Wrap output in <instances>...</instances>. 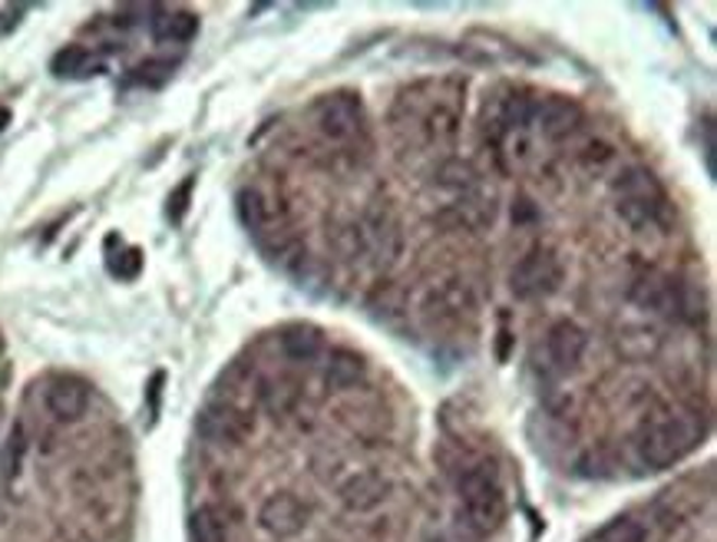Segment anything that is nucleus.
I'll use <instances>...</instances> for the list:
<instances>
[{"label": "nucleus", "instance_id": "f257e3e1", "mask_svg": "<svg viewBox=\"0 0 717 542\" xmlns=\"http://www.w3.org/2000/svg\"><path fill=\"white\" fill-rule=\"evenodd\" d=\"M460 532L470 539H486L506 519V496L499 486V473L489 460H479L460 473Z\"/></svg>", "mask_w": 717, "mask_h": 542}, {"label": "nucleus", "instance_id": "f03ea898", "mask_svg": "<svg viewBox=\"0 0 717 542\" xmlns=\"http://www.w3.org/2000/svg\"><path fill=\"white\" fill-rule=\"evenodd\" d=\"M701 433L704 430H701V423L691 414L658 410L639 430V454H642V460L648 467L668 470V467L681 464L691 454V449L701 443Z\"/></svg>", "mask_w": 717, "mask_h": 542}, {"label": "nucleus", "instance_id": "7ed1b4c3", "mask_svg": "<svg viewBox=\"0 0 717 542\" xmlns=\"http://www.w3.org/2000/svg\"><path fill=\"white\" fill-rule=\"evenodd\" d=\"M559 282H562V264H559L556 251L546 248V245L530 248V251L517 261V268H512V275H509L512 295L523 298V301L552 295V292L559 288Z\"/></svg>", "mask_w": 717, "mask_h": 542}, {"label": "nucleus", "instance_id": "20e7f679", "mask_svg": "<svg viewBox=\"0 0 717 542\" xmlns=\"http://www.w3.org/2000/svg\"><path fill=\"white\" fill-rule=\"evenodd\" d=\"M357 235L367 255H374V261L380 264H393L400 248H403V235H400V222L387 206H370L364 212V219L357 222Z\"/></svg>", "mask_w": 717, "mask_h": 542}, {"label": "nucleus", "instance_id": "39448f33", "mask_svg": "<svg viewBox=\"0 0 717 542\" xmlns=\"http://www.w3.org/2000/svg\"><path fill=\"white\" fill-rule=\"evenodd\" d=\"M318 130L335 146H351L364 133V110L354 94H335L318 107Z\"/></svg>", "mask_w": 717, "mask_h": 542}, {"label": "nucleus", "instance_id": "423d86ee", "mask_svg": "<svg viewBox=\"0 0 717 542\" xmlns=\"http://www.w3.org/2000/svg\"><path fill=\"white\" fill-rule=\"evenodd\" d=\"M252 430H255V420L248 417V410H242L232 401H216L198 414V433L222 446H235L248 440Z\"/></svg>", "mask_w": 717, "mask_h": 542}, {"label": "nucleus", "instance_id": "0eeeda50", "mask_svg": "<svg viewBox=\"0 0 717 542\" xmlns=\"http://www.w3.org/2000/svg\"><path fill=\"white\" fill-rule=\"evenodd\" d=\"M307 519H312V506L301 503L294 493H275V496H268V500L262 503V509H258L262 529L271 532V535H278V539L297 535V532L307 526Z\"/></svg>", "mask_w": 717, "mask_h": 542}, {"label": "nucleus", "instance_id": "6e6552de", "mask_svg": "<svg viewBox=\"0 0 717 542\" xmlns=\"http://www.w3.org/2000/svg\"><path fill=\"white\" fill-rule=\"evenodd\" d=\"M473 308H476V295H473V288L463 279H443L440 285H434L424 295V315L430 321H440V324L460 321Z\"/></svg>", "mask_w": 717, "mask_h": 542}, {"label": "nucleus", "instance_id": "1a4fd4ad", "mask_svg": "<svg viewBox=\"0 0 717 542\" xmlns=\"http://www.w3.org/2000/svg\"><path fill=\"white\" fill-rule=\"evenodd\" d=\"M585 113L575 100L569 97H546V100H536V110H533V126L546 136V139H566L572 136L579 126H582Z\"/></svg>", "mask_w": 717, "mask_h": 542}, {"label": "nucleus", "instance_id": "9d476101", "mask_svg": "<svg viewBox=\"0 0 717 542\" xmlns=\"http://www.w3.org/2000/svg\"><path fill=\"white\" fill-rule=\"evenodd\" d=\"M44 401H47V410H50L53 420L73 423V420H80V417L86 414V407H89V387H86L80 378H57V381L47 387Z\"/></svg>", "mask_w": 717, "mask_h": 542}, {"label": "nucleus", "instance_id": "9b49d317", "mask_svg": "<svg viewBox=\"0 0 717 542\" xmlns=\"http://www.w3.org/2000/svg\"><path fill=\"white\" fill-rule=\"evenodd\" d=\"M585 331L575 324V321H559V324H552V331H549V337H546V350H549V360L552 365L562 371V374H569V371H575L579 365H582V354H585Z\"/></svg>", "mask_w": 717, "mask_h": 542}, {"label": "nucleus", "instance_id": "f8f14e48", "mask_svg": "<svg viewBox=\"0 0 717 542\" xmlns=\"http://www.w3.org/2000/svg\"><path fill=\"white\" fill-rule=\"evenodd\" d=\"M390 496V480L377 470H361L341 486V503L354 513H370Z\"/></svg>", "mask_w": 717, "mask_h": 542}, {"label": "nucleus", "instance_id": "ddd939ff", "mask_svg": "<svg viewBox=\"0 0 717 542\" xmlns=\"http://www.w3.org/2000/svg\"><path fill=\"white\" fill-rule=\"evenodd\" d=\"M632 298L635 305L648 308V311H668V308H678V285L658 271H648L642 275L635 285H632Z\"/></svg>", "mask_w": 717, "mask_h": 542}, {"label": "nucleus", "instance_id": "4468645a", "mask_svg": "<svg viewBox=\"0 0 717 542\" xmlns=\"http://www.w3.org/2000/svg\"><path fill=\"white\" fill-rule=\"evenodd\" d=\"M424 136L434 146H450L460 136V107L450 100H437L424 116Z\"/></svg>", "mask_w": 717, "mask_h": 542}, {"label": "nucleus", "instance_id": "2eb2a0df", "mask_svg": "<svg viewBox=\"0 0 717 542\" xmlns=\"http://www.w3.org/2000/svg\"><path fill=\"white\" fill-rule=\"evenodd\" d=\"M364 357L354 350H335L328 357V368H325V384L331 391H351L354 384L364 381Z\"/></svg>", "mask_w": 717, "mask_h": 542}, {"label": "nucleus", "instance_id": "dca6fc26", "mask_svg": "<svg viewBox=\"0 0 717 542\" xmlns=\"http://www.w3.org/2000/svg\"><path fill=\"white\" fill-rule=\"evenodd\" d=\"M229 516L219 506H198L189 516V539L192 542H229Z\"/></svg>", "mask_w": 717, "mask_h": 542}, {"label": "nucleus", "instance_id": "f3484780", "mask_svg": "<svg viewBox=\"0 0 717 542\" xmlns=\"http://www.w3.org/2000/svg\"><path fill=\"white\" fill-rule=\"evenodd\" d=\"M198 34V17L189 11H159L153 21V37L159 44H189Z\"/></svg>", "mask_w": 717, "mask_h": 542}, {"label": "nucleus", "instance_id": "a211bd4d", "mask_svg": "<svg viewBox=\"0 0 717 542\" xmlns=\"http://www.w3.org/2000/svg\"><path fill=\"white\" fill-rule=\"evenodd\" d=\"M297 397H301V391H297V384H294L291 378H271V381L262 384V404H265V410L275 414V417L291 414V407L297 404Z\"/></svg>", "mask_w": 717, "mask_h": 542}, {"label": "nucleus", "instance_id": "6ab92c4d", "mask_svg": "<svg viewBox=\"0 0 717 542\" xmlns=\"http://www.w3.org/2000/svg\"><path fill=\"white\" fill-rule=\"evenodd\" d=\"M50 66L57 76H93L99 70V60L86 47H66L53 57Z\"/></svg>", "mask_w": 717, "mask_h": 542}, {"label": "nucleus", "instance_id": "aec40b11", "mask_svg": "<svg viewBox=\"0 0 717 542\" xmlns=\"http://www.w3.org/2000/svg\"><path fill=\"white\" fill-rule=\"evenodd\" d=\"M281 347L291 360H315L321 350V334L315 328H288Z\"/></svg>", "mask_w": 717, "mask_h": 542}, {"label": "nucleus", "instance_id": "412c9836", "mask_svg": "<svg viewBox=\"0 0 717 542\" xmlns=\"http://www.w3.org/2000/svg\"><path fill=\"white\" fill-rule=\"evenodd\" d=\"M367 308H370L374 315H380V318H393V315H400V311L406 308V295H403L400 285L380 282V285L367 295Z\"/></svg>", "mask_w": 717, "mask_h": 542}, {"label": "nucleus", "instance_id": "4be33fe9", "mask_svg": "<svg viewBox=\"0 0 717 542\" xmlns=\"http://www.w3.org/2000/svg\"><path fill=\"white\" fill-rule=\"evenodd\" d=\"M239 215H242V222H245L248 229H255V232H262V229L271 222V209H268V202H265V196H262L258 189H245V193L239 196Z\"/></svg>", "mask_w": 717, "mask_h": 542}, {"label": "nucleus", "instance_id": "5701e85b", "mask_svg": "<svg viewBox=\"0 0 717 542\" xmlns=\"http://www.w3.org/2000/svg\"><path fill=\"white\" fill-rule=\"evenodd\" d=\"M437 178H440L443 186H450V189H463V193L476 186V172H473V165L463 162V159H447V162L440 165Z\"/></svg>", "mask_w": 717, "mask_h": 542}, {"label": "nucleus", "instance_id": "b1692460", "mask_svg": "<svg viewBox=\"0 0 717 542\" xmlns=\"http://www.w3.org/2000/svg\"><path fill=\"white\" fill-rule=\"evenodd\" d=\"M595 542H645V532H642V526L632 522V519H611V522L595 535Z\"/></svg>", "mask_w": 717, "mask_h": 542}, {"label": "nucleus", "instance_id": "393cba45", "mask_svg": "<svg viewBox=\"0 0 717 542\" xmlns=\"http://www.w3.org/2000/svg\"><path fill=\"white\" fill-rule=\"evenodd\" d=\"M110 271L123 282H133L139 271H143V251L139 248H123L120 255L110 258Z\"/></svg>", "mask_w": 717, "mask_h": 542}, {"label": "nucleus", "instance_id": "a878e982", "mask_svg": "<svg viewBox=\"0 0 717 542\" xmlns=\"http://www.w3.org/2000/svg\"><path fill=\"white\" fill-rule=\"evenodd\" d=\"M192 189H195L192 178H182V183L172 189V196H169V202H166V215H169V222H172V225H179V222L185 219L189 202H192Z\"/></svg>", "mask_w": 717, "mask_h": 542}, {"label": "nucleus", "instance_id": "bb28decb", "mask_svg": "<svg viewBox=\"0 0 717 542\" xmlns=\"http://www.w3.org/2000/svg\"><path fill=\"white\" fill-rule=\"evenodd\" d=\"M172 70H175L172 60H149V63H143V66L133 70V79H136V83H146V86H159V83L169 79Z\"/></svg>", "mask_w": 717, "mask_h": 542}, {"label": "nucleus", "instance_id": "cd10ccee", "mask_svg": "<svg viewBox=\"0 0 717 542\" xmlns=\"http://www.w3.org/2000/svg\"><path fill=\"white\" fill-rule=\"evenodd\" d=\"M21 457H24V430L14 427V433H11V440H8V477H17Z\"/></svg>", "mask_w": 717, "mask_h": 542}, {"label": "nucleus", "instance_id": "c85d7f7f", "mask_svg": "<svg viewBox=\"0 0 717 542\" xmlns=\"http://www.w3.org/2000/svg\"><path fill=\"white\" fill-rule=\"evenodd\" d=\"M8 123H11V110H4V107H0V130H4Z\"/></svg>", "mask_w": 717, "mask_h": 542}]
</instances>
